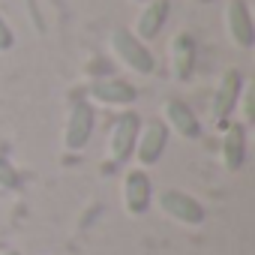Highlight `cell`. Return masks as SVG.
<instances>
[{"mask_svg": "<svg viewBox=\"0 0 255 255\" xmlns=\"http://www.w3.org/2000/svg\"><path fill=\"white\" fill-rule=\"evenodd\" d=\"M108 48L126 69H132L135 75H150L156 69V60H153L147 42H141L129 27H114L111 36H108Z\"/></svg>", "mask_w": 255, "mask_h": 255, "instance_id": "cell-1", "label": "cell"}, {"mask_svg": "<svg viewBox=\"0 0 255 255\" xmlns=\"http://www.w3.org/2000/svg\"><path fill=\"white\" fill-rule=\"evenodd\" d=\"M138 129H141V117L132 108H123L108 129V156L114 165H126L135 153V141H138Z\"/></svg>", "mask_w": 255, "mask_h": 255, "instance_id": "cell-2", "label": "cell"}, {"mask_svg": "<svg viewBox=\"0 0 255 255\" xmlns=\"http://www.w3.org/2000/svg\"><path fill=\"white\" fill-rule=\"evenodd\" d=\"M93 126H96V111L87 99L75 96L69 111H66V123H63V147L66 150H81L87 147V141L93 138Z\"/></svg>", "mask_w": 255, "mask_h": 255, "instance_id": "cell-3", "label": "cell"}, {"mask_svg": "<svg viewBox=\"0 0 255 255\" xmlns=\"http://www.w3.org/2000/svg\"><path fill=\"white\" fill-rule=\"evenodd\" d=\"M87 96L99 105H114V108H129L135 99H138V90L135 84H129L126 78H117V75H102V78H93L87 84Z\"/></svg>", "mask_w": 255, "mask_h": 255, "instance_id": "cell-4", "label": "cell"}, {"mask_svg": "<svg viewBox=\"0 0 255 255\" xmlns=\"http://www.w3.org/2000/svg\"><path fill=\"white\" fill-rule=\"evenodd\" d=\"M159 207L165 216H171L180 225H201L207 219V210L198 198H192L183 189H162L159 192Z\"/></svg>", "mask_w": 255, "mask_h": 255, "instance_id": "cell-5", "label": "cell"}, {"mask_svg": "<svg viewBox=\"0 0 255 255\" xmlns=\"http://www.w3.org/2000/svg\"><path fill=\"white\" fill-rule=\"evenodd\" d=\"M168 126L159 120V117H153V120H141V129H138V141H135V159H138V165H153V162H159L162 159V153H165V147H168Z\"/></svg>", "mask_w": 255, "mask_h": 255, "instance_id": "cell-6", "label": "cell"}, {"mask_svg": "<svg viewBox=\"0 0 255 255\" xmlns=\"http://www.w3.org/2000/svg\"><path fill=\"white\" fill-rule=\"evenodd\" d=\"M246 81H243V72L240 69H225L216 90H213V102H210V117L219 123L225 117H231V111L240 105V93H243Z\"/></svg>", "mask_w": 255, "mask_h": 255, "instance_id": "cell-7", "label": "cell"}, {"mask_svg": "<svg viewBox=\"0 0 255 255\" xmlns=\"http://www.w3.org/2000/svg\"><path fill=\"white\" fill-rule=\"evenodd\" d=\"M225 30L237 48L249 51L255 45V21H252V9L246 0H228L225 3Z\"/></svg>", "mask_w": 255, "mask_h": 255, "instance_id": "cell-8", "label": "cell"}, {"mask_svg": "<svg viewBox=\"0 0 255 255\" xmlns=\"http://www.w3.org/2000/svg\"><path fill=\"white\" fill-rule=\"evenodd\" d=\"M150 201H153V183L147 177L144 168H132L126 171L123 177V204L132 216H141L150 210Z\"/></svg>", "mask_w": 255, "mask_h": 255, "instance_id": "cell-9", "label": "cell"}, {"mask_svg": "<svg viewBox=\"0 0 255 255\" xmlns=\"http://www.w3.org/2000/svg\"><path fill=\"white\" fill-rule=\"evenodd\" d=\"M162 123L168 129H174L180 138H198L201 135V123L195 117V111L183 102V99H165L162 105Z\"/></svg>", "mask_w": 255, "mask_h": 255, "instance_id": "cell-10", "label": "cell"}, {"mask_svg": "<svg viewBox=\"0 0 255 255\" xmlns=\"http://www.w3.org/2000/svg\"><path fill=\"white\" fill-rule=\"evenodd\" d=\"M168 12H171V0H147L138 21H135V36L141 42H150L159 36V30L165 27L168 21Z\"/></svg>", "mask_w": 255, "mask_h": 255, "instance_id": "cell-11", "label": "cell"}, {"mask_svg": "<svg viewBox=\"0 0 255 255\" xmlns=\"http://www.w3.org/2000/svg\"><path fill=\"white\" fill-rule=\"evenodd\" d=\"M222 162L228 171H240L246 162V123L231 120L222 135Z\"/></svg>", "mask_w": 255, "mask_h": 255, "instance_id": "cell-12", "label": "cell"}, {"mask_svg": "<svg viewBox=\"0 0 255 255\" xmlns=\"http://www.w3.org/2000/svg\"><path fill=\"white\" fill-rule=\"evenodd\" d=\"M171 69L180 81H186L195 69V39L189 33H177L171 39Z\"/></svg>", "mask_w": 255, "mask_h": 255, "instance_id": "cell-13", "label": "cell"}, {"mask_svg": "<svg viewBox=\"0 0 255 255\" xmlns=\"http://www.w3.org/2000/svg\"><path fill=\"white\" fill-rule=\"evenodd\" d=\"M18 171H15V165L9 162V159H3L0 156V189H18Z\"/></svg>", "mask_w": 255, "mask_h": 255, "instance_id": "cell-14", "label": "cell"}, {"mask_svg": "<svg viewBox=\"0 0 255 255\" xmlns=\"http://www.w3.org/2000/svg\"><path fill=\"white\" fill-rule=\"evenodd\" d=\"M240 102H243V120H246V123H252V120H255V87H252V84H249V87H243Z\"/></svg>", "mask_w": 255, "mask_h": 255, "instance_id": "cell-15", "label": "cell"}, {"mask_svg": "<svg viewBox=\"0 0 255 255\" xmlns=\"http://www.w3.org/2000/svg\"><path fill=\"white\" fill-rule=\"evenodd\" d=\"M12 45H15V33H12V27L6 24V18L0 15V54H3V51H9Z\"/></svg>", "mask_w": 255, "mask_h": 255, "instance_id": "cell-16", "label": "cell"}, {"mask_svg": "<svg viewBox=\"0 0 255 255\" xmlns=\"http://www.w3.org/2000/svg\"><path fill=\"white\" fill-rule=\"evenodd\" d=\"M3 255H21V252H15V249H9V252H3Z\"/></svg>", "mask_w": 255, "mask_h": 255, "instance_id": "cell-17", "label": "cell"}, {"mask_svg": "<svg viewBox=\"0 0 255 255\" xmlns=\"http://www.w3.org/2000/svg\"><path fill=\"white\" fill-rule=\"evenodd\" d=\"M198 3H213V0H198Z\"/></svg>", "mask_w": 255, "mask_h": 255, "instance_id": "cell-18", "label": "cell"}, {"mask_svg": "<svg viewBox=\"0 0 255 255\" xmlns=\"http://www.w3.org/2000/svg\"><path fill=\"white\" fill-rule=\"evenodd\" d=\"M132 3H147V0H132Z\"/></svg>", "mask_w": 255, "mask_h": 255, "instance_id": "cell-19", "label": "cell"}]
</instances>
